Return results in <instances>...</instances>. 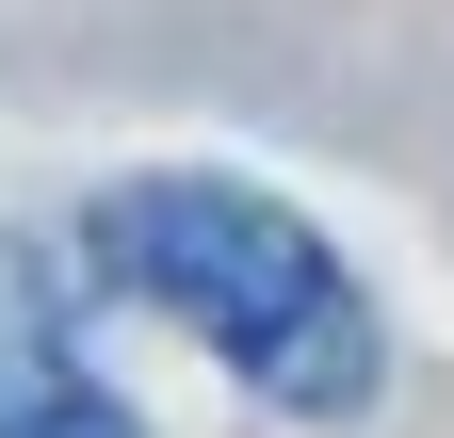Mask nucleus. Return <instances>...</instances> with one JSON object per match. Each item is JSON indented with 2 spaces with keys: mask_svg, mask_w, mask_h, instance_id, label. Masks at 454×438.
I'll return each mask as SVG.
<instances>
[{
  "mask_svg": "<svg viewBox=\"0 0 454 438\" xmlns=\"http://www.w3.org/2000/svg\"><path fill=\"white\" fill-rule=\"evenodd\" d=\"M82 260H98V293H130L195 357H227L260 406H293V422L373 406V309L325 260V228L276 211L260 179H114L82 211Z\"/></svg>",
  "mask_w": 454,
  "mask_h": 438,
  "instance_id": "obj_1",
  "label": "nucleus"
},
{
  "mask_svg": "<svg viewBox=\"0 0 454 438\" xmlns=\"http://www.w3.org/2000/svg\"><path fill=\"white\" fill-rule=\"evenodd\" d=\"M0 438H146L130 406L98 390V357H82L66 293H49V260H17V244H0Z\"/></svg>",
  "mask_w": 454,
  "mask_h": 438,
  "instance_id": "obj_2",
  "label": "nucleus"
}]
</instances>
